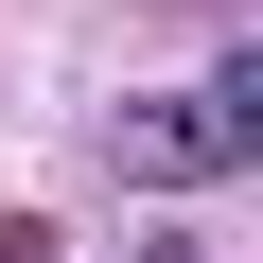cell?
<instances>
[{
	"label": "cell",
	"instance_id": "obj_1",
	"mask_svg": "<svg viewBox=\"0 0 263 263\" xmlns=\"http://www.w3.org/2000/svg\"><path fill=\"white\" fill-rule=\"evenodd\" d=\"M193 105H211V141H228V176H263V53H228V70H211Z\"/></svg>",
	"mask_w": 263,
	"mask_h": 263
}]
</instances>
